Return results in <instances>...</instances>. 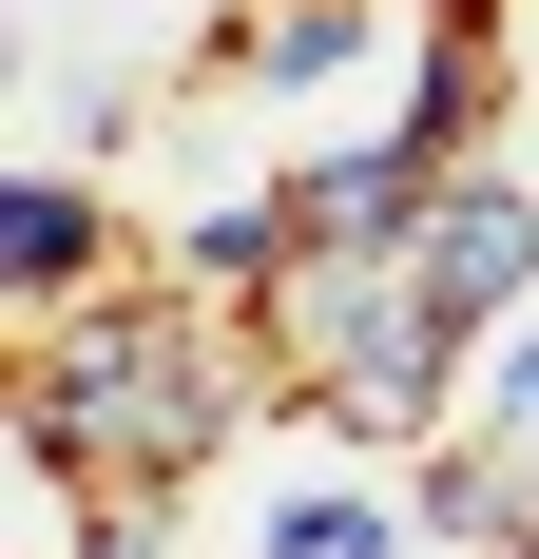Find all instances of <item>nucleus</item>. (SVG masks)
<instances>
[{"instance_id": "20e7f679", "label": "nucleus", "mask_w": 539, "mask_h": 559, "mask_svg": "<svg viewBox=\"0 0 539 559\" xmlns=\"http://www.w3.org/2000/svg\"><path fill=\"white\" fill-rule=\"evenodd\" d=\"M405 251H424V289L463 309V329L539 309V193H520L501 155H443V193H424V231H405Z\"/></svg>"}, {"instance_id": "39448f33", "label": "nucleus", "mask_w": 539, "mask_h": 559, "mask_svg": "<svg viewBox=\"0 0 539 559\" xmlns=\"http://www.w3.org/2000/svg\"><path fill=\"white\" fill-rule=\"evenodd\" d=\"M289 251H309V193L270 174V193H213L155 271H173V289H213V309H270V289H289Z\"/></svg>"}, {"instance_id": "7ed1b4c3", "label": "nucleus", "mask_w": 539, "mask_h": 559, "mask_svg": "<svg viewBox=\"0 0 539 559\" xmlns=\"http://www.w3.org/2000/svg\"><path fill=\"white\" fill-rule=\"evenodd\" d=\"M116 271H155V251L116 231V193H97V174H20V193H0V329H58V309H97Z\"/></svg>"}, {"instance_id": "0eeeda50", "label": "nucleus", "mask_w": 539, "mask_h": 559, "mask_svg": "<svg viewBox=\"0 0 539 559\" xmlns=\"http://www.w3.org/2000/svg\"><path fill=\"white\" fill-rule=\"evenodd\" d=\"M463 425H482V444L539 483V309H501V329H482V386H463Z\"/></svg>"}, {"instance_id": "423d86ee", "label": "nucleus", "mask_w": 539, "mask_h": 559, "mask_svg": "<svg viewBox=\"0 0 539 559\" xmlns=\"http://www.w3.org/2000/svg\"><path fill=\"white\" fill-rule=\"evenodd\" d=\"M367 58V0H231V78H270V97H327Z\"/></svg>"}, {"instance_id": "f257e3e1", "label": "nucleus", "mask_w": 539, "mask_h": 559, "mask_svg": "<svg viewBox=\"0 0 539 559\" xmlns=\"http://www.w3.org/2000/svg\"><path fill=\"white\" fill-rule=\"evenodd\" d=\"M251 405H289V347L173 271H116L97 309L20 329V444L58 502H173L193 463L251 444Z\"/></svg>"}, {"instance_id": "6e6552de", "label": "nucleus", "mask_w": 539, "mask_h": 559, "mask_svg": "<svg viewBox=\"0 0 539 559\" xmlns=\"http://www.w3.org/2000/svg\"><path fill=\"white\" fill-rule=\"evenodd\" d=\"M385 540H424L405 502H367V483H327V502H289L270 521V559H385Z\"/></svg>"}, {"instance_id": "f03ea898", "label": "nucleus", "mask_w": 539, "mask_h": 559, "mask_svg": "<svg viewBox=\"0 0 539 559\" xmlns=\"http://www.w3.org/2000/svg\"><path fill=\"white\" fill-rule=\"evenodd\" d=\"M251 329L289 347V405L347 425V444H443V425H463V367H482V329L424 289L405 231H309Z\"/></svg>"}]
</instances>
